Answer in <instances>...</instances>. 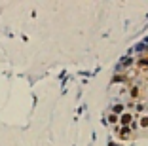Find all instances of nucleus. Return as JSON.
I'll use <instances>...</instances> for the list:
<instances>
[{"instance_id":"1","label":"nucleus","mask_w":148,"mask_h":146,"mask_svg":"<svg viewBox=\"0 0 148 146\" xmlns=\"http://www.w3.org/2000/svg\"><path fill=\"white\" fill-rule=\"evenodd\" d=\"M140 123H143L144 127H148V118H144V120H143V122H140Z\"/></svg>"},{"instance_id":"2","label":"nucleus","mask_w":148,"mask_h":146,"mask_svg":"<svg viewBox=\"0 0 148 146\" xmlns=\"http://www.w3.org/2000/svg\"><path fill=\"white\" fill-rule=\"evenodd\" d=\"M140 67H144V69H146V67H148V61H140Z\"/></svg>"}]
</instances>
